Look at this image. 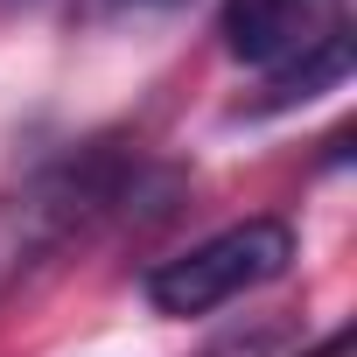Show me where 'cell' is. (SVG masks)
<instances>
[{"instance_id":"obj_1","label":"cell","mask_w":357,"mask_h":357,"mask_svg":"<svg viewBox=\"0 0 357 357\" xmlns=\"http://www.w3.org/2000/svg\"><path fill=\"white\" fill-rule=\"evenodd\" d=\"M175 175L147 168L126 147H84L50 168H36L15 197H0V301L43 266H56L70 245L112 231L133 218V204H168Z\"/></svg>"},{"instance_id":"obj_2","label":"cell","mask_w":357,"mask_h":357,"mask_svg":"<svg viewBox=\"0 0 357 357\" xmlns=\"http://www.w3.org/2000/svg\"><path fill=\"white\" fill-rule=\"evenodd\" d=\"M287 266H294V225L287 218H245V225H225V231L197 238L175 259H154L147 266V301L161 315H211V308L280 280Z\"/></svg>"},{"instance_id":"obj_3","label":"cell","mask_w":357,"mask_h":357,"mask_svg":"<svg viewBox=\"0 0 357 357\" xmlns=\"http://www.w3.org/2000/svg\"><path fill=\"white\" fill-rule=\"evenodd\" d=\"M350 15L343 0H225L218 15V36H225V56L252 63V70H287L294 56H308L315 43L343 36Z\"/></svg>"},{"instance_id":"obj_4","label":"cell","mask_w":357,"mask_h":357,"mask_svg":"<svg viewBox=\"0 0 357 357\" xmlns=\"http://www.w3.org/2000/svg\"><path fill=\"white\" fill-rule=\"evenodd\" d=\"M343 77H350V29L329 36V43H315L308 56H294L287 70H273V77L259 84V98H252V119H266V112H294V105L336 91Z\"/></svg>"},{"instance_id":"obj_5","label":"cell","mask_w":357,"mask_h":357,"mask_svg":"<svg viewBox=\"0 0 357 357\" xmlns=\"http://www.w3.org/2000/svg\"><path fill=\"white\" fill-rule=\"evenodd\" d=\"M112 8H133V15H175V8H190V0H112Z\"/></svg>"}]
</instances>
